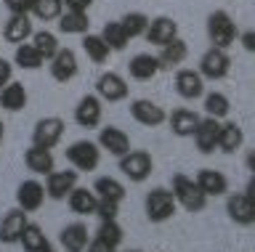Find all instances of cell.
<instances>
[{
	"instance_id": "7",
	"label": "cell",
	"mask_w": 255,
	"mask_h": 252,
	"mask_svg": "<svg viewBox=\"0 0 255 252\" xmlns=\"http://www.w3.org/2000/svg\"><path fill=\"white\" fill-rule=\"evenodd\" d=\"M64 130H67V122L56 114H48L43 120L35 122L32 128V146H40V149H56L64 138Z\"/></svg>"
},
{
	"instance_id": "22",
	"label": "cell",
	"mask_w": 255,
	"mask_h": 252,
	"mask_svg": "<svg viewBox=\"0 0 255 252\" xmlns=\"http://www.w3.org/2000/svg\"><path fill=\"white\" fill-rule=\"evenodd\" d=\"M199 117L194 109H186V106H181V109H175V112L167 114V125H170V133L173 136H178V138H191L194 136V130H197V125H199Z\"/></svg>"
},
{
	"instance_id": "34",
	"label": "cell",
	"mask_w": 255,
	"mask_h": 252,
	"mask_svg": "<svg viewBox=\"0 0 255 252\" xmlns=\"http://www.w3.org/2000/svg\"><path fill=\"white\" fill-rule=\"evenodd\" d=\"M32 40V48H35L40 56H43L45 61H51L56 53H59V48H61V43H59V37H56L51 29H37L35 35L29 37Z\"/></svg>"
},
{
	"instance_id": "4",
	"label": "cell",
	"mask_w": 255,
	"mask_h": 252,
	"mask_svg": "<svg viewBox=\"0 0 255 252\" xmlns=\"http://www.w3.org/2000/svg\"><path fill=\"white\" fill-rule=\"evenodd\" d=\"M175 210H178V204H175L170 188L157 186L143 199V212H146L149 223H165V220H170L175 215Z\"/></svg>"
},
{
	"instance_id": "15",
	"label": "cell",
	"mask_w": 255,
	"mask_h": 252,
	"mask_svg": "<svg viewBox=\"0 0 255 252\" xmlns=\"http://www.w3.org/2000/svg\"><path fill=\"white\" fill-rule=\"evenodd\" d=\"M48 69H51V77L56 83H69L75 80L77 72H80V64H77V53L72 48H59V53L48 61Z\"/></svg>"
},
{
	"instance_id": "37",
	"label": "cell",
	"mask_w": 255,
	"mask_h": 252,
	"mask_svg": "<svg viewBox=\"0 0 255 252\" xmlns=\"http://www.w3.org/2000/svg\"><path fill=\"white\" fill-rule=\"evenodd\" d=\"M101 40L109 45V51L115 53V51H125L128 48V35H125V29L120 27V21H107L101 29Z\"/></svg>"
},
{
	"instance_id": "1",
	"label": "cell",
	"mask_w": 255,
	"mask_h": 252,
	"mask_svg": "<svg viewBox=\"0 0 255 252\" xmlns=\"http://www.w3.org/2000/svg\"><path fill=\"white\" fill-rule=\"evenodd\" d=\"M237 37H239V27H237V21L231 19L229 11L218 8L207 16V40H210L213 48L229 51L231 45L237 43Z\"/></svg>"
},
{
	"instance_id": "42",
	"label": "cell",
	"mask_w": 255,
	"mask_h": 252,
	"mask_svg": "<svg viewBox=\"0 0 255 252\" xmlns=\"http://www.w3.org/2000/svg\"><path fill=\"white\" fill-rule=\"evenodd\" d=\"M3 5L8 8V13H29L35 0H3Z\"/></svg>"
},
{
	"instance_id": "27",
	"label": "cell",
	"mask_w": 255,
	"mask_h": 252,
	"mask_svg": "<svg viewBox=\"0 0 255 252\" xmlns=\"http://www.w3.org/2000/svg\"><path fill=\"white\" fill-rule=\"evenodd\" d=\"M67 204L75 215L85 218V215H93L96 212V204H99V196L93 194V188H85V186H75L67 196Z\"/></svg>"
},
{
	"instance_id": "38",
	"label": "cell",
	"mask_w": 255,
	"mask_h": 252,
	"mask_svg": "<svg viewBox=\"0 0 255 252\" xmlns=\"http://www.w3.org/2000/svg\"><path fill=\"white\" fill-rule=\"evenodd\" d=\"M120 27L125 29L128 40H133V37H143V32H146V27H149V16H146V13H141V11H130V13H125V16L120 19Z\"/></svg>"
},
{
	"instance_id": "26",
	"label": "cell",
	"mask_w": 255,
	"mask_h": 252,
	"mask_svg": "<svg viewBox=\"0 0 255 252\" xmlns=\"http://www.w3.org/2000/svg\"><path fill=\"white\" fill-rule=\"evenodd\" d=\"M24 165H27L29 172L35 175H48V172L56 170V157L51 149H40V146H29L24 152Z\"/></svg>"
},
{
	"instance_id": "45",
	"label": "cell",
	"mask_w": 255,
	"mask_h": 252,
	"mask_svg": "<svg viewBox=\"0 0 255 252\" xmlns=\"http://www.w3.org/2000/svg\"><path fill=\"white\" fill-rule=\"evenodd\" d=\"M237 43H242V48H245L247 53H253V51H255V32H253V29H245V32H239Z\"/></svg>"
},
{
	"instance_id": "33",
	"label": "cell",
	"mask_w": 255,
	"mask_h": 252,
	"mask_svg": "<svg viewBox=\"0 0 255 252\" xmlns=\"http://www.w3.org/2000/svg\"><path fill=\"white\" fill-rule=\"evenodd\" d=\"M19 244L24 247V252H45V250H51V242H48L45 231L37 223H27V226H24Z\"/></svg>"
},
{
	"instance_id": "19",
	"label": "cell",
	"mask_w": 255,
	"mask_h": 252,
	"mask_svg": "<svg viewBox=\"0 0 255 252\" xmlns=\"http://www.w3.org/2000/svg\"><path fill=\"white\" fill-rule=\"evenodd\" d=\"M218 130H221V122L213 120V117H202L194 130V146L199 154H213L218 149Z\"/></svg>"
},
{
	"instance_id": "47",
	"label": "cell",
	"mask_w": 255,
	"mask_h": 252,
	"mask_svg": "<svg viewBox=\"0 0 255 252\" xmlns=\"http://www.w3.org/2000/svg\"><path fill=\"white\" fill-rule=\"evenodd\" d=\"M3 138H5V125H3V120H0V144H3Z\"/></svg>"
},
{
	"instance_id": "39",
	"label": "cell",
	"mask_w": 255,
	"mask_h": 252,
	"mask_svg": "<svg viewBox=\"0 0 255 252\" xmlns=\"http://www.w3.org/2000/svg\"><path fill=\"white\" fill-rule=\"evenodd\" d=\"M64 13L61 0H35L29 16H35L37 21H56Z\"/></svg>"
},
{
	"instance_id": "35",
	"label": "cell",
	"mask_w": 255,
	"mask_h": 252,
	"mask_svg": "<svg viewBox=\"0 0 255 252\" xmlns=\"http://www.w3.org/2000/svg\"><path fill=\"white\" fill-rule=\"evenodd\" d=\"M13 64L19 69H27V72H35V69L45 67V59L32 48V43H21V45H16V51H13Z\"/></svg>"
},
{
	"instance_id": "46",
	"label": "cell",
	"mask_w": 255,
	"mask_h": 252,
	"mask_svg": "<svg viewBox=\"0 0 255 252\" xmlns=\"http://www.w3.org/2000/svg\"><path fill=\"white\" fill-rule=\"evenodd\" d=\"M85 252H117V247H112V244H107V242H101V239H93L88 242V247H85Z\"/></svg>"
},
{
	"instance_id": "2",
	"label": "cell",
	"mask_w": 255,
	"mask_h": 252,
	"mask_svg": "<svg viewBox=\"0 0 255 252\" xmlns=\"http://www.w3.org/2000/svg\"><path fill=\"white\" fill-rule=\"evenodd\" d=\"M170 191H173L175 204L183 207L186 212H202L207 207V196L202 194V188L197 186L194 178L183 175V172H175V175H173Z\"/></svg>"
},
{
	"instance_id": "20",
	"label": "cell",
	"mask_w": 255,
	"mask_h": 252,
	"mask_svg": "<svg viewBox=\"0 0 255 252\" xmlns=\"http://www.w3.org/2000/svg\"><path fill=\"white\" fill-rule=\"evenodd\" d=\"M88 242H91V231L83 220H75V223H67L59 234V244L64 247V252H85Z\"/></svg>"
},
{
	"instance_id": "36",
	"label": "cell",
	"mask_w": 255,
	"mask_h": 252,
	"mask_svg": "<svg viewBox=\"0 0 255 252\" xmlns=\"http://www.w3.org/2000/svg\"><path fill=\"white\" fill-rule=\"evenodd\" d=\"M83 51H85V56L93 61V64H104V61L109 59V45L101 40V35H93V32H88L83 35Z\"/></svg>"
},
{
	"instance_id": "17",
	"label": "cell",
	"mask_w": 255,
	"mask_h": 252,
	"mask_svg": "<svg viewBox=\"0 0 255 252\" xmlns=\"http://www.w3.org/2000/svg\"><path fill=\"white\" fill-rule=\"evenodd\" d=\"M226 212H229V220L237 226H245L250 228L255 223V199L245 196L242 191L239 194H231L226 199Z\"/></svg>"
},
{
	"instance_id": "21",
	"label": "cell",
	"mask_w": 255,
	"mask_h": 252,
	"mask_svg": "<svg viewBox=\"0 0 255 252\" xmlns=\"http://www.w3.org/2000/svg\"><path fill=\"white\" fill-rule=\"evenodd\" d=\"M27 223H29V218L24 210H19V207L8 210L3 215V220H0V242L3 244H19L21 231Z\"/></svg>"
},
{
	"instance_id": "41",
	"label": "cell",
	"mask_w": 255,
	"mask_h": 252,
	"mask_svg": "<svg viewBox=\"0 0 255 252\" xmlns=\"http://www.w3.org/2000/svg\"><path fill=\"white\" fill-rule=\"evenodd\" d=\"M93 215H99L101 220H117V218H120V202L99 199V204H96V212H93Z\"/></svg>"
},
{
	"instance_id": "23",
	"label": "cell",
	"mask_w": 255,
	"mask_h": 252,
	"mask_svg": "<svg viewBox=\"0 0 255 252\" xmlns=\"http://www.w3.org/2000/svg\"><path fill=\"white\" fill-rule=\"evenodd\" d=\"M197 186L202 188V194L210 199V196H226L229 191V178L223 175L221 170H213V168H202L194 175Z\"/></svg>"
},
{
	"instance_id": "43",
	"label": "cell",
	"mask_w": 255,
	"mask_h": 252,
	"mask_svg": "<svg viewBox=\"0 0 255 252\" xmlns=\"http://www.w3.org/2000/svg\"><path fill=\"white\" fill-rule=\"evenodd\" d=\"M64 11H75V13H88L93 5V0H61Z\"/></svg>"
},
{
	"instance_id": "10",
	"label": "cell",
	"mask_w": 255,
	"mask_h": 252,
	"mask_svg": "<svg viewBox=\"0 0 255 252\" xmlns=\"http://www.w3.org/2000/svg\"><path fill=\"white\" fill-rule=\"evenodd\" d=\"M101 120H104V101L96 93H85L75 106V122L85 130H93L101 125Z\"/></svg>"
},
{
	"instance_id": "3",
	"label": "cell",
	"mask_w": 255,
	"mask_h": 252,
	"mask_svg": "<svg viewBox=\"0 0 255 252\" xmlns=\"http://www.w3.org/2000/svg\"><path fill=\"white\" fill-rule=\"evenodd\" d=\"M64 157H67V162L77 172H93L101 162V149L96 141L83 138V141H75V144H69L64 149Z\"/></svg>"
},
{
	"instance_id": "16",
	"label": "cell",
	"mask_w": 255,
	"mask_h": 252,
	"mask_svg": "<svg viewBox=\"0 0 255 252\" xmlns=\"http://www.w3.org/2000/svg\"><path fill=\"white\" fill-rule=\"evenodd\" d=\"M35 35V24H32L29 13H11L8 21L3 24V40L11 45L29 43V37Z\"/></svg>"
},
{
	"instance_id": "25",
	"label": "cell",
	"mask_w": 255,
	"mask_h": 252,
	"mask_svg": "<svg viewBox=\"0 0 255 252\" xmlns=\"http://www.w3.org/2000/svg\"><path fill=\"white\" fill-rule=\"evenodd\" d=\"M128 72H130L133 80L149 83V80H154V77L162 72V69H159L157 56H151V53H135V56L128 61Z\"/></svg>"
},
{
	"instance_id": "31",
	"label": "cell",
	"mask_w": 255,
	"mask_h": 252,
	"mask_svg": "<svg viewBox=\"0 0 255 252\" xmlns=\"http://www.w3.org/2000/svg\"><path fill=\"white\" fill-rule=\"evenodd\" d=\"M202 109H205V117H213V120H218L223 122L226 117L231 114V101L226 93H221V90H213V93H205L202 96Z\"/></svg>"
},
{
	"instance_id": "30",
	"label": "cell",
	"mask_w": 255,
	"mask_h": 252,
	"mask_svg": "<svg viewBox=\"0 0 255 252\" xmlns=\"http://www.w3.org/2000/svg\"><path fill=\"white\" fill-rule=\"evenodd\" d=\"M56 24H59V32L61 35H88L91 32V19H88V13H75V11H64L59 19H56Z\"/></svg>"
},
{
	"instance_id": "24",
	"label": "cell",
	"mask_w": 255,
	"mask_h": 252,
	"mask_svg": "<svg viewBox=\"0 0 255 252\" xmlns=\"http://www.w3.org/2000/svg\"><path fill=\"white\" fill-rule=\"evenodd\" d=\"M186 59H189V45H186L183 37H175V40L165 43L157 53L159 69H178Z\"/></svg>"
},
{
	"instance_id": "40",
	"label": "cell",
	"mask_w": 255,
	"mask_h": 252,
	"mask_svg": "<svg viewBox=\"0 0 255 252\" xmlns=\"http://www.w3.org/2000/svg\"><path fill=\"white\" fill-rule=\"evenodd\" d=\"M96 239L112 244V247H120L125 239V231L123 226H120V220H101L99 228H96Z\"/></svg>"
},
{
	"instance_id": "13",
	"label": "cell",
	"mask_w": 255,
	"mask_h": 252,
	"mask_svg": "<svg viewBox=\"0 0 255 252\" xmlns=\"http://www.w3.org/2000/svg\"><path fill=\"white\" fill-rule=\"evenodd\" d=\"M43 202H45V186L37 178L21 180L19 188H16V207L29 215V212H37L43 207Z\"/></svg>"
},
{
	"instance_id": "6",
	"label": "cell",
	"mask_w": 255,
	"mask_h": 252,
	"mask_svg": "<svg viewBox=\"0 0 255 252\" xmlns=\"http://www.w3.org/2000/svg\"><path fill=\"white\" fill-rule=\"evenodd\" d=\"M197 72L202 75V80H210V83L226 80L229 72H231V56H229V51H221V48H213V45H210V48L199 56Z\"/></svg>"
},
{
	"instance_id": "29",
	"label": "cell",
	"mask_w": 255,
	"mask_h": 252,
	"mask_svg": "<svg viewBox=\"0 0 255 252\" xmlns=\"http://www.w3.org/2000/svg\"><path fill=\"white\" fill-rule=\"evenodd\" d=\"M27 101H29V96H27L24 83L11 80L3 90H0V106H3L5 112H21V109L27 106Z\"/></svg>"
},
{
	"instance_id": "48",
	"label": "cell",
	"mask_w": 255,
	"mask_h": 252,
	"mask_svg": "<svg viewBox=\"0 0 255 252\" xmlns=\"http://www.w3.org/2000/svg\"><path fill=\"white\" fill-rule=\"evenodd\" d=\"M125 252H141V250H125Z\"/></svg>"
},
{
	"instance_id": "14",
	"label": "cell",
	"mask_w": 255,
	"mask_h": 252,
	"mask_svg": "<svg viewBox=\"0 0 255 252\" xmlns=\"http://www.w3.org/2000/svg\"><path fill=\"white\" fill-rule=\"evenodd\" d=\"M99 149L101 152H109L112 157H123L130 152V136L123 130V128H117V125H107V128H99Z\"/></svg>"
},
{
	"instance_id": "5",
	"label": "cell",
	"mask_w": 255,
	"mask_h": 252,
	"mask_svg": "<svg viewBox=\"0 0 255 252\" xmlns=\"http://www.w3.org/2000/svg\"><path fill=\"white\" fill-rule=\"evenodd\" d=\"M117 168L130 183H143V180H149L151 170H154V160H151V154L143 152V149H130L128 154L120 157Z\"/></svg>"
},
{
	"instance_id": "12",
	"label": "cell",
	"mask_w": 255,
	"mask_h": 252,
	"mask_svg": "<svg viewBox=\"0 0 255 252\" xmlns=\"http://www.w3.org/2000/svg\"><path fill=\"white\" fill-rule=\"evenodd\" d=\"M130 117L143 128H159L167 120V112L151 98H133L130 101Z\"/></svg>"
},
{
	"instance_id": "49",
	"label": "cell",
	"mask_w": 255,
	"mask_h": 252,
	"mask_svg": "<svg viewBox=\"0 0 255 252\" xmlns=\"http://www.w3.org/2000/svg\"><path fill=\"white\" fill-rule=\"evenodd\" d=\"M45 252H56V250H45Z\"/></svg>"
},
{
	"instance_id": "9",
	"label": "cell",
	"mask_w": 255,
	"mask_h": 252,
	"mask_svg": "<svg viewBox=\"0 0 255 252\" xmlns=\"http://www.w3.org/2000/svg\"><path fill=\"white\" fill-rule=\"evenodd\" d=\"M77 180H80V172L72 168V170H53V172H48L45 175V196L48 199H53V202H64L69 196V191L77 186Z\"/></svg>"
},
{
	"instance_id": "44",
	"label": "cell",
	"mask_w": 255,
	"mask_h": 252,
	"mask_svg": "<svg viewBox=\"0 0 255 252\" xmlns=\"http://www.w3.org/2000/svg\"><path fill=\"white\" fill-rule=\"evenodd\" d=\"M13 80V64L8 59H0V90Z\"/></svg>"
},
{
	"instance_id": "28",
	"label": "cell",
	"mask_w": 255,
	"mask_h": 252,
	"mask_svg": "<svg viewBox=\"0 0 255 252\" xmlns=\"http://www.w3.org/2000/svg\"><path fill=\"white\" fill-rule=\"evenodd\" d=\"M245 146V130L239 128L237 122H221V130H218V152L223 154H237L239 149Z\"/></svg>"
},
{
	"instance_id": "18",
	"label": "cell",
	"mask_w": 255,
	"mask_h": 252,
	"mask_svg": "<svg viewBox=\"0 0 255 252\" xmlns=\"http://www.w3.org/2000/svg\"><path fill=\"white\" fill-rule=\"evenodd\" d=\"M143 37H146L151 45L162 48L165 43H170V40L178 37V21H175L173 16H154V19H149V27H146V32H143Z\"/></svg>"
},
{
	"instance_id": "32",
	"label": "cell",
	"mask_w": 255,
	"mask_h": 252,
	"mask_svg": "<svg viewBox=\"0 0 255 252\" xmlns=\"http://www.w3.org/2000/svg\"><path fill=\"white\" fill-rule=\"evenodd\" d=\"M93 194L99 196V199L123 202L128 191H125L123 180H117V178H112V175H101V178H96V183H93Z\"/></svg>"
},
{
	"instance_id": "8",
	"label": "cell",
	"mask_w": 255,
	"mask_h": 252,
	"mask_svg": "<svg viewBox=\"0 0 255 252\" xmlns=\"http://www.w3.org/2000/svg\"><path fill=\"white\" fill-rule=\"evenodd\" d=\"M96 96L104 104H120L130 96V85L120 72H101L96 80Z\"/></svg>"
},
{
	"instance_id": "11",
	"label": "cell",
	"mask_w": 255,
	"mask_h": 252,
	"mask_svg": "<svg viewBox=\"0 0 255 252\" xmlns=\"http://www.w3.org/2000/svg\"><path fill=\"white\" fill-rule=\"evenodd\" d=\"M173 85H175V93H178L183 101H197V98L205 96V80L197 69L178 67V72L173 77Z\"/></svg>"
}]
</instances>
